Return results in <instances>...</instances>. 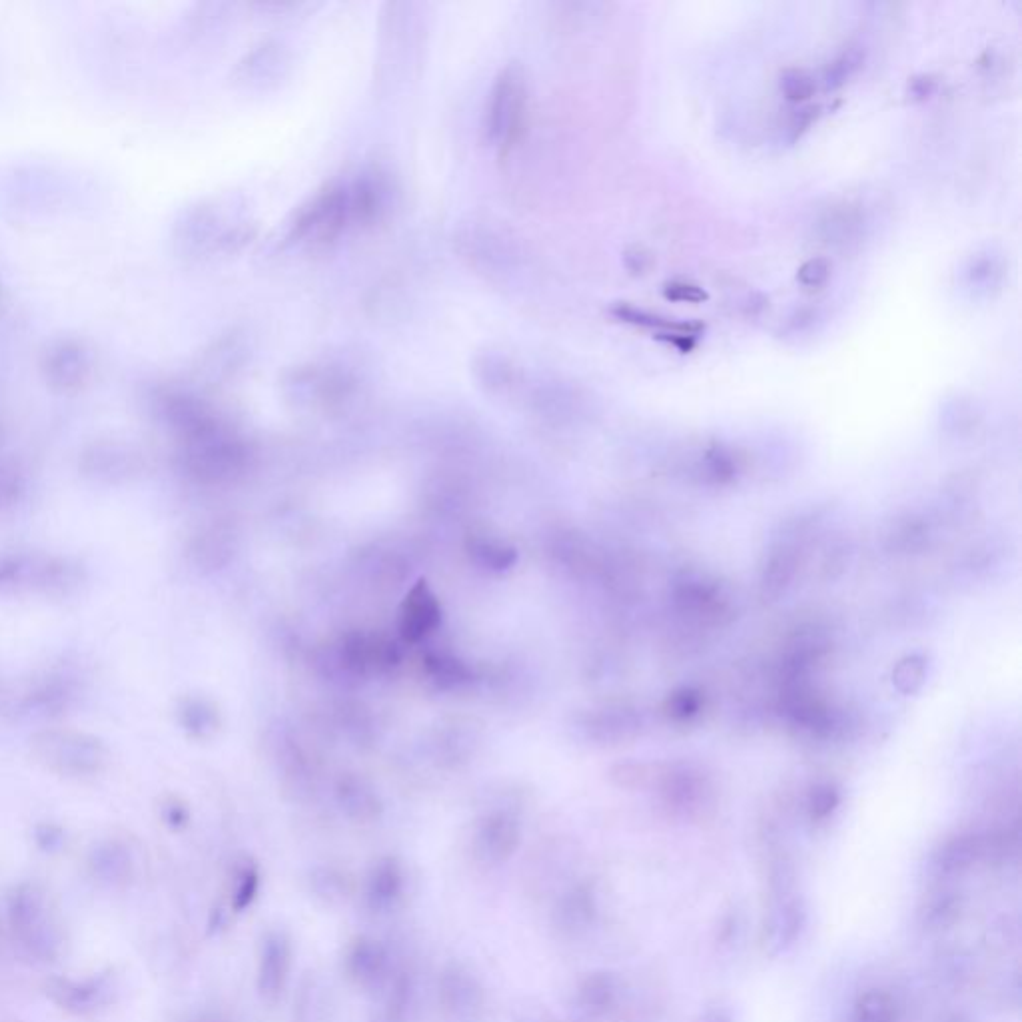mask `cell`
<instances>
[{"instance_id": "obj_39", "label": "cell", "mask_w": 1022, "mask_h": 1022, "mask_svg": "<svg viewBox=\"0 0 1022 1022\" xmlns=\"http://www.w3.org/2000/svg\"><path fill=\"white\" fill-rule=\"evenodd\" d=\"M815 322V312L813 310H799L791 320H789V328H793L795 332H803L807 330L811 324Z\"/></svg>"}, {"instance_id": "obj_27", "label": "cell", "mask_w": 1022, "mask_h": 1022, "mask_svg": "<svg viewBox=\"0 0 1022 1022\" xmlns=\"http://www.w3.org/2000/svg\"><path fill=\"white\" fill-rule=\"evenodd\" d=\"M593 913V901L591 893L583 887L573 889L563 897V901L557 907V923L563 929H579L583 927Z\"/></svg>"}, {"instance_id": "obj_1", "label": "cell", "mask_w": 1022, "mask_h": 1022, "mask_svg": "<svg viewBox=\"0 0 1022 1022\" xmlns=\"http://www.w3.org/2000/svg\"><path fill=\"white\" fill-rule=\"evenodd\" d=\"M392 186L378 170L334 182L310 198L290 224L288 240L304 246H328L348 228L378 222L390 208Z\"/></svg>"}, {"instance_id": "obj_5", "label": "cell", "mask_w": 1022, "mask_h": 1022, "mask_svg": "<svg viewBox=\"0 0 1022 1022\" xmlns=\"http://www.w3.org/2000/svg\"><path fill=\"white\" fill-rule=\"evenodd\" d=\"M288 380L296 398L332 404L348 398L356 386L354 374L342 364H308L296 368Z\"/></svg>"}, {"instance_id": "obj_36", "label": "cell", "mask_w": 1022, "mask_h": 1022, "mask_svg": "<svg viewBox=\"0 0 1022 1022\" xmlns=\"http://www.w3.org/2000/svg\"><path fill=\"white\" fill-rule=\"evenodd\" d=\"M817 116H819V106H805V108L797 110L787 126L789 140L795 142L797 138H801L811 128V124L817 120Z\"/></svg>"}, {"instance_id": "obj_24", "label": "cell", "mask_w": 1022, "mask_h": 1022, "mask_svg": "<svg viewBox=\"0 0 1022 1022\" xmlns=\"http://www.w3.org/2000/svg\"><path fill=\"white\" fill-rule=\"evenodd\" d=\"M178 717L182 727L196 739H206L218 729V713L204 699H184Z\"/></svg>"}, {"instance_id": "obj_3", "label": "cell", "mask_w": 1022, "mask_h": 1022, "mask_svg": "<svg viewBox=\"0 0 1022 1022\" xmlns=\"http://www.w3.org/2000/svg\"><path fill=\"white\" fill-rule=\"evenodd\" d=\"M6 915L14 943L28 955L38 961H52L60 953V923L44 891L34 885L16 887L8 897Z\"/></svg>"}, {"instance_id": "obj_14", "label": "cell", "mask_w": 1022, "mask_h": 1022, "mask_svg": "<svg viewBox=\"0 0 1022 1022\" xmlns=\"http://www.w3.org/2000/svg\"><path fill=\"white\" fill-rule=\"evenodd\" d=\"M406 873L396 857L380 859L366 881V905L374 913L392 911L404 897Z\"/></svg>"}, {"instance_id": "obj_6", "label": "cell", "mask_w": 1022, "mask_h": 1022, "mask_svg": "<svg viewBox=\"0 0 1022 1022\" xmlns=\"http://www.w3.org/2000/svg\"><path fill=\"white\" fill-rule=\"evenodd\" d=\"M112 985L106 977L94 979H52L46 985V995L62 1011L76 1017H92L104 1011L112 1001Z\"/></svg>"}, {"instance_id": "obj_2", "label": "cell", "mask_w": 1022, "mask_h": 1022, "mask_svg": "<svg viewBox=\"0 0 1022 1022\" xmlns=\"http://www.w3.org/2000/svg\"><path fill=\"white\" fill-rule=\"evenodd\" d=\"M30 753L46 771L68 779H88L108 765L102 739L74 729H44L30 739Z\"/></svg>"}, {"instance_id": "obj_25", "label": "cell", "mask_w": 1022, "mask_h": 1022, "mask_svg": "<svg viewBox=\"0 0 1022 1022\" xmlns=\"http://www.w3.org/2000/svg\"><path fill=\"white\" fill-rule=\"evenodd\" d=\"M424 665H426L428 675L440 687H444V689L458 687L462 683L472 681V669L464 661L454 657V655H448V653H428Z\"/></svg>"}, {"instance_id": "obj_34", "label": "cell", "mask_w": 1022, "mask_h": 1022, "mask_svg": "<svg viewBox=\"0 0 1022 1022\" xmlns=\"http://www.w3.org/2000/svg\"><path fill=\"white\" fill-rule=\"evenodd\" d=\"M831 270L833 266L827 258L823 256L811 258L797 270V282L807 290H819L831 278Z\"/></svg>"}, {"instance_id": "obj_17", "label": "cell", "mask_w": 1022, "mask_h": 1022, "mask_svg": "<svg viewBox=\"0 0 1022 1022\" xmlns=\"http://www.w3.org/2000/svg\"><path fill=\"white\" fill-rule=\"evenodd\" d=\"M44 555L26 551L0 553V597L36 591Z\"/></svg>"}, {"instance_id": "obj_12", "label": "cell", "mask_w": 1022, "mask_h": 1022, "mask_svg": "<svg viewBox=\"0 0 1022 1022\" xmlns=\"http://www.w3.org/2000/svg\"><path fill=\"white\" fill-rule=\"evenodd\" d=\"M74 701V683L64 675H46L32 681L20 695V713L28 717H58Z\"/></svg>"}, {"instance_id": "obj_29", "label": "cell", "mask_w": 1022, "mask_h": 1022, "mask_svg": "<svg viewBox=\"0 0 1022 1022\" xmlns=\"http://www.w3.org/2000/svg\"><path fill=\"white\" fill-rule=\"evenodd\" d=\"M260 891V871L254 865H244L234 873V889H232V909L236 913L246 911Z\"/></svg>"}, {"instance_id": "obj_31", "label": "cell", "mask_w": 1022, "mask_h": 1022, "mask_svg": "<svg viewBox=\"0 0 1022 1022\" xmlns=\"http://www.w3.org/2000/svg\"><path fill=\"white\" fill-rule=\"evenodd\" d=\"M1003 276V268L993 256H977L971 260L967 268V282L975 290H989L999 284Z\"/></svg>"}, {"instance_id": "obj_23", "label": "cell", "mask_w": 1022, "mask_h": 1022, "mask_svg": "<svg viewBox=\"0 0 1022 1022\" xmlns=\"http://www.w3.org/2000/svg\"><path fill=\"white\" fill-rule=\"evenodd\" d=\"M310 889L326 905H338L352 895V881L336 867H320L310 875Z\"/></svg>"}, {"instance_id": "obj_18", "label": "cell", "mask_w": 1022, "mask_h": 1022, "mask_svg": "<svg viewBox=\"0 0 1022 1022\" xmlns=\"http://www.w3.org/2000/svg\"><path fill=\"white\" fill-rule=\"evenodd\" d=\"M82 470L96 482L120 484L136 474V456L122 448H94L82 460Z\"/></svg>"}, {"instance_id": "obj_37", "label": "cell", "mask_w": 1022, "mask_h": 1022, "mask_svg": "<svg viewBox=\"0 0 1022 1022\" xmlns=\"http://www.w3.org/2000/svg\"><path fill=\"white\" fill-rule=\"evenodd\" d=\"M623 260H625V266H627V270L631 274H645L651 268V264H653L651 252L645 250L643 246H631L625 252Z\"/></svg>"}, {"instance_id": "obj_15", "label": "cell", "mask_w": 1022, "mask_h": 1022, "mask_svg": "<svg viewBox=\"0 0 1022 1022\" xmlns=\"http://www.w3.org/2000/svg\"><path fill=\"white\" fill-rule=\"evenodd\" d=\"M242 80L256 88L278 84L290 70L288 50L280 42H262L240 66Z\"/></svg>"}, {"instance_id": "obj_11", "label": "cell", "mask_w": 1022, "mask_h": 1022, "mask_svg": "<svg viewBox=\"0 0 1022 1022\" xmlns=\"http://www.w3.org/2000/svg\"><path fill=\"white\" fill-rule=\"evenodd\" d=\"M521 839L519 825L510 813L498 811L486 815L474 835V853L486 865L506 863Z\"/></svg>"}, {"instance_id": "obj_8", "label": "cell", "mask_w": 1022, "mask_h": 1022, "mask_svg": "<svg viewBox=\"0 0 1022 1022\" xmlns=\"http://www.w3.org/2000/svg\"><path fill=\"white\" fill-rule=\"evenodd\" d=\"M344 969L350 981L364 991H378L390 975V953L374 937H354L344 955Z\"/></svg>"}, {"instance_id": "obj_22", "label": "cell", "mask_w": 1022, "mask_h": 1022, "mask_svg": "<svg viewBox=\"0 0 1022 1022\" xmlns=\"http://www.w3.org/2000/svg\"><path fill=\"white\" fill-rule=\"evenodd\" d=\"M867 50L863 44H847L823 70L825 90H837L849 82L865 64Z\"/></svg>"}, {"instance_id": "obj_7", "label": "cell", "mask_w": 1022, "mask_h": 1022, "mask_svg": "<svg viewBox=\"0 0 1022 1022\" xmlns=\"http://www.w3.org/2000/svg\"><path fill=\"white\" fill-rule=\"evenodd\" d=\"M438 1001L448 1015L456 1019H472L482 1011L486 995L482 983L472 971L460 963H450L438 979Z\"/></svg>"}, {"instance_id": "obj_28", "label": "cell", "mask_w": 1022, "mask_h": 1022, "mask_svg": "<svg viewBox=\"0 0 1022 1022\" xmlns=\"http://www.w3.org/2000/svg\"><path fill=\"white\" fill-rule=\"evenodd\" d=\"M94 867L98 869V873H104L108 879H112V877L118 879L124 873H130V867H132L130 851H126V845L116 843V841L102 843L94 851Z\"/></svg>"}, {"instance_id": "obj_19", "label": "cell", "mask_w": 1022, "mask_h": 1022, "mask_svg": "<svg viewBox=\"0 0 1022 1022\" xmlns=\"http://www.w3.org/2000/svg\"><path fill=\"white\" fill-rule=\"evenodd\" d=\"M474 374L482 386L492 394H508L521 386V370L508 356L498 352H486L476 358Z\"/></svg>"}, {"instance_id": "obj_16", "label": "cell", "mask_w": 1022, "mask_h": 1022, "mask_svg": "<svg viewBox=\"0 0 1022 1022\" xmlns=\"http://www.w3.org/2000/svg\"><path fill=\"white\" fill-rule=\"evenodd\" d=\"M86 581V569L80 561L72 557H46L40 569L36 593H42L52 599H62L74 595Z\"/></svg>"}, {"instance_id": "obj_30", "label": "cell", "mask_w": 1022, "mask_h": 1022, "mask_svg": "<svg viewBox=\"0 0 1022 1022\" xmlns=\"http://www.w3.org/2000/svg\"><path fill=\"white\" fill-rule=\"evenodd\" d=\"M779 88L789 102L801 104V102H807L815 94L817 80L805 68H787V70H783V74L779 78Z\"/></svg>"}, {"instance_id": "obj_10", "label": "cell", "mask_w": 1022, "mask_h": 1022, "mask_svg": "<svg viewBox=\"0 0 1022 1022\" xmlns=\"http://www.w3.org/2000/svg\"><path fill=\"white\" fill-rule=\"evenodd\" d=\"M292 969V941L284 931L264 935L258 953L256 987L262 999L276 1001L284 991Z\"/></svg>"}, {"instance_id": "obj_20", "label": "cell", "mask_w": 1022, "mask_h": 1022, "mask_svg": "<svg viewBox=\"0 0 1022 1022\" xmlns=\"http://www.w3.org/2000/svg\"><path fill=\"white\" fill-rule=\"evenodd\" d=\"M338 801L342 811L356 823H370L382 813V805L374 789L356 777H348L340 783Z\"/></svg>"}, {"instance_id": "obj_38", "label": "cell", "mask_w": 1022, "mask_h": 1022, "mask_svg": "<svg viewBox=\"0 0 1022 1022\" xmlns=\"http://www.w3.org/2000/svg\"><path fill=\"white\" fill-rule=\"evenodd\" d=\"M935 90H937V80L931 74H919V76L911 78V82H909V96L913 100H925V98L933 96Z\"/></svg>"}, {"instance_id": "obj_9", "label": "cell", "mask_w": 1022, "mask_h": 1022, "mask_svg": "<svg viewBox=\"0 0 1022 1022\" xmlns=\"http://www.w3.org/2000/svg\"><path fill=\"white\" fill-rule=\"evenodd\" d=\"M442 623V605L426 579H420L404 597L398 615V631L404 641L418 643Z\"/></svg>"}, {"instance_id": "obj_4", "label": "cell", "mask_w": 1022, "mask_h": 1022, "mask_svg": "<svg viewBox=\"0 0 1022 1022\" xmlns=\"http://www.w3.org/2000/svg\"><path fill=\"white\" fill-rule=\"evenodd\" d=\"M527 82L519 66H506L494 80L486 104V138L500 156L521 140L527 122Z\"/></svg>"}, {"instance_id": "obj_13", "label": "cell", "mask_w": 1022, "mask_h": 1022, "mask_svg": "<svg viewBox=\"0 0 1022 1022\" xmlns=\"http://www.w3.org/2000/svg\"><path fill=\"white\" fill-rule=\"evenodd\" d=\"M342 661L350 671L368 673L396 665L400 661V653L394 643L382 637L350 633L342 643Z\"/></svg>"}, {"instance_id": "obj_21", "label": "cell", "mask_w": 1022, "mask_h": 1022, "mask_svg": "<svg viewBox=\"0 0 1022 1022\" xmlns=\"http://www.w3.org/2000/svg\"><path fill=\"white\" fill-rule=\"evenodd\" d=\"M468 553L476 565L494 573L508 571L517 561L515 547L492 535H470Z\"/></svg>"}, {"instance_id": "obj_32", "label": "cell", "mask_w": 1022, "mask_h": 1022, "mask_svg": "<svg viewBox=\"0 0 1022 1022\" xmlns=\"http://www.w3.org/2000/svg\"><path fill=\"white\" fill-rule=\"evenodd\" d=\"M611 983L605 977H591L579 989V1005L585 1011L597 1013L603 1011L611 1003Z\"/></svg>"}, {"instance_id": "obj_26", "label": "cell", "mask_w": 1022, "mask_h": 1022, "mask_svg": "<svg viewBox=\"0 0 1022 1022\" xmlns=\"http://www.w3.org/2000/svg\"><path fill=\"white\" fill-rule=\"evenodd\" d=\"M613 314L623 320V322H629V324H635V326H641V328H653V330H663L661 336H667V334H679V332H693V330H703L701 324H679V322H673L669 318H663V316H657V314H651V312H645L641 308H635V306H629V304H619L613 308Z\"/></svg>"}, {"instance_id": "obj_33", "label": "cell", "mask_w": 1022, "mask_h": 1022, "mask_svg": "<svg viewBox=\"0 0 1022 1022\" xmlns=\"http://www.w3.org/2000/svg\"><path fill=\"white\" fill-rule=\"evenodd\" d=\"M24 494V480L22 474L8 466L0 464V511L14 508Z\"/></svg>"}, {"instance_id": "obj_35", "label": "cell", "mask_w": 1022, "mask_h": 1022, "mask_svg": "<svg viewBox=\"0 0 1022 1022\" xmlns=\"http://www.w3.org/2000/svg\"><path fill=\"white\" fill-rule=\"evenodd\" d=\"M663 296L667 300H671V302H689V304H701V302H705L709 298L703 288H699L693 282H685V280L665 282L663 284Z\"/></svg>"}]
</instances>
